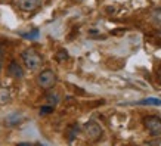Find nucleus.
I'll use <instances>...</instances> for the list:
<instances>
[{
    "label": "nucleus",
    "instance_id": "2",
    "mask_svg": "<svg viewBox=\"0 0 161 146\" xmlns=\"http://www.w3.org/2000/svg\"><path fill=\"white\" fill-rule=\"evenodd\" d=\"M36 83L39 86L40 89H43V90H50V89H53L58 83V75L55 71L52 69H43V71H40L39 75L36 77Z\"/></svg>",
    "mask_w": 161,
    "mask_h": 146
},
{
    "label": "nucleus",
    "instance_id": "7",
    "mask_svg": "<svg viewBox=\"0 0 161 146\" xmlns=\"http://www.w3.org/2000/svg\"><path fill=\"white\" fill-rule=\"evenodd\" d=\"M12 100V95H10L9 89L0 86V105H8Z\"/></svg>",
    "mask_w": 161,
    "mask_h": 146
},
{
    "label": "nucleus",
    "instance_id": "11",
    "mask_svg": "<svg viewBox=\"0 0 161 146\" xmlns=\"http://www.w3.org/2000/svg\"><path fill=\"white\" fill-rule=\"evenodd\" d=\"M53 111V106H50V105H46V106H42L40 108V114H50V112Z\"/></svg>",
    "mask_w": 161,
    "mask_h": 146
},
{
    "label": "nucleus",
    "instance_id": "12",
    "mask_svg": "<svg viewBox=\"0 0 161 146\" xmlns=\"http://www.w3.org/2000/svg\"><path fill=\"white\" fill-rule=\"evenodd\" d=\"M3 58H5V50H3V47L0 46V69L3 67Z\"/></svg>",
    "mask_w": 161,
    "mask_h": 146
},
{
    "label": "nucleus",
    "instance_id": "3",
    "mask_svg": "<svg viewBox=\"0 0 161 146\" xmlns=\"http://www.w3.org/2000/svg\"><path fill=\"white\" fill-rule=\"evenodd\" d=\"M83 133L84 136H86V139L90 142H96L99 140L101 137H102V127L99 126L96 121H93V120H90V121H87L86 124L83 126Z\"/></svg>",
    "mask_w": 161,
    "mask_h": 146
},
{
    "label": "nucleus",
    "instance_id": "1",
    "mask_svg": "<svg viewBox=\"0 0 161 146\" xmlns=\"http://www.w3.org/2000/svg\"><path fill=\"white\" fill-rule=\"evenodd\" d=\"M21 58H22V62H24L25 68L28 69V71H37V69H40L42 65H43L42 55L33 47L25 49L24 52L21 53Z\"/></svg>",
    "mask_w": 161,
    "mask_h": 146
},
{
    "label": "nucleus",
    "instance_id": "10",
    "mask_svg": "<svg viewBox=\"0 0 161 146\" xmlns=\"http://www.w3.org/2000/svg\"><path fill=\"white\" fill-rule=\"evenodd\" d=\"M59 100H61V97H59V95H56V93H50L49 96L46 97V103L50 105V106H53V108L59 103Z\"/></svg>",
    "mask_w": 161,
    "mask_h": 146
},
{
    "label": "nucleus",
    "instance_id": "6",
    "mask_svg": "<svg viewBox=\"0 0 161 146\" xmlns=\"http://www.w3.org/2000/svg\"><path fill=\"white\" fill-rule=\"evenodd\" d=\"M6 73H8V75L10 78H15V80H21L24 77V68L16 61H10V63L6 68Z\"/></svg>",
    "mask_w": 161,
    "mask_h": 146
},
{
    "label": "nucleus",
    "instance_id": "8",
    "mask_svg": "<svg viewBox=\"0 0 161 146\" xmlns=\"http://www.w3.org/2000/svg\"><path fill=\"white\" fill-rule=\"evenodd\" d=\"M151 22L155 27H161V8H157L151 12Z\"/></svg>",
    "mask_w": 161,
    "mask_h": 146
},
{
    "label": "nucleus",
    "instance_id": "4",
    "mask_svg": "<svg viewBox=\"0 0 161 146\" xmlns=\"http://www.w3.org/2000/svg\"><path fill=\"white\" fill-rule=\"evenodd\" d=\"M143 126L152 137L161 136V118L157 115H148L143 118Z\"/></svg>",
    "mask_w": 161,
    "mask_h": 146
},
{
    "label": "nucleus",
    "instance_id": "9",
    "mask_svg": "<svg viewBox=\"0 0 161 146\" xmlns=\"http://www.w3.org/2000/svg\"><path fill=\"white\" fill-rule=\"evenodd\" d=\"M136 105H152V106H160L161 99H158V97H147V99H142V100L136 102Z\"/></svg>",
    "mask_w": 161,
    "mask_h": 146
},
{
    "label": "nucleus",
    "instance_id": "13",
    "mask_svg": "<svg viewBox=\"0 0 161 146\" xmlns=\"http://www.w3.org/2000/svg\"><path fill=\"white\" fill-rule=\"evenodd\" d=\"M160 81H161V71H160Z\"/></svg>",
    "mask_w": 161,
    "mask_h": 146
},
{
    "label": "nucleus",
    "instance_id": "5",
    "mask_svg": "<svg viewBox=\"0 0 161 146\" xmlns=\"http://www.w3.org/2000/svg\"><path fill=\"white\" fill-rule=\"evenodd\" d=\"M15 3L22 12H34L43 5V0H16Z\"/></svg>",
    "mask_w": 161,
    "mask_h": 146
}]
</instances>
